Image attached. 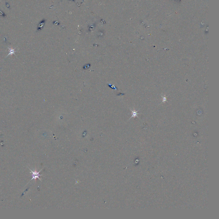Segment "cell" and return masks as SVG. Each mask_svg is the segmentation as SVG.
Returning a JSON list of instances; mask_svg holds the SVG:
<instances>
[{
	"mask_svg": "<svg viewBox=\"0 0 219 219\" xmlns=\"http://www.w3.org/2000/svg\"><path fill=\"white\" fill-rule=\"evenodd\" d=\"M30 171H31V172L32 173V176H33V177H32V179H31V180H32L33 179H34L35 180H37V179H38L40 180L41 181V179H40V176H42V175H40V172H41V171L42 170V169L41 170H40V171H39V172H37V171H33L32 170H31L30 169H29Z\"/></svg>",
	"mask_w": 219,
	"mask_h": 219,
	"instance_id": "1",
	"label": "cell"
},
{
	"mask_svg": "<svg viewBox=\"0 0 219 219\" xmlns=\"http://www.w3.org/2000/svg\"><path fill=\"white\" fill-rule=\"evenodd\" d=\"M9 51H10V53H9V54L7 55V56L9 55H10H10H12V54H14V53L16 52V51L14 50V49H10V48H9Z\"/></svg>",
	"mask_w": 219,
	"mask_h": 219,
	"instance_id": "2",
	"label": "cell"
}]
</instances>
